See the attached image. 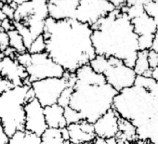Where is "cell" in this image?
Returning a JSON list of instances; mask_svg holds the SVG:
<instances>
[{
    "label": "cell",
    "instance_id": "6da1fadb",
    "mask_svg": "<svg viewBox=\"0 0 158 144\" xmlns=\"http://www.w3.org/2000/svg\"><path fill=\"white\" fill-rule=\"evenodd\" d=\"M92 33L90 25L75 19L55 21L48 17L43 34L46 52L65 72L73 74L80 67L89 64L97 55L92 44Z\"/></svg>",
    "mask_w": 158,
    "mask_h": 144
},
{
    "label": "cell",
    "instance_id": "7a4b0ae2",
    "mask_svg": "<svg viewBox=\"0 0 158 144\" xmlns=\"http://www.w3.org/2000/svg\"><path fill=\"white\" fill-rule=\"evenodd\" d=\"M113 108L137 128L138 140L158 144V82L138 76L135 86L118 92Z\"/></svg>",
    "mask_w": 158,
    "mask_h": 144
},
{
    "label": "cell",
    "instance_id": "3957f363",
    "mask_svg": "<svg viewBox=\"0 0 158 144\" xmlns=\"http://www.w3.org/2000/svg\"><path fill=\"white\" fill-rule=\"evenodd\" d=\"M92 44L97 55L114 57L134 68L139 47V36L129 17L119 9L91 26Z\"/></svg>",
    "mask_w": 158,
    "mask_h": 144
},
{
    "label": "cell",
    "instance_id": "277c9868",
    "mask_svg": "<svg viewBox=\"0 0 158 144\" xmlns=\"http://www.w3.org/2000/svg\"><path fill=\"white\" fill-rule=\"evenodd\" d=\"M118 92L109 84H85L77 82L70 101V107L80 113L83 120L94 124L113 109Z\"/></svg>",
    "mask_w": 158,
    "mask_h": 144
},
{
    "label": "cell",
    "instance_id": "5b68a950",
    "mask_svg": "<svg viewBox=\"0 0 158 144\" xmlns=\"http://www.w3.org/2000/svg\"><path fill=\"white\" fill-rule=\"evenodd\" d=\"M35 98L31 85L14 87L0 96V123L9 138L25 129V104Z\"/></svg>",
    "mask_w": 158,
    "mask_h": 144
},
{
    "label": "cell",
    "instance_id": "8992f818",
    "mask_svg": "<svg viewBox=\"0 0 158 144\" xmlns=\"http://www.w3.org/2000/svg\"><path fill=\"white\" fill-rule=\"evenodd\" d=\"M89 65L98 74L105 76L107 84L117 92L135 86L137 74L132 67L127 66L123 60L114 57L96 55Z\"/></svg>",
    "mask_w": 158,
    "mask_h": 144
},
{
    "label": "cell",
    "instance_id": "52a82bcc",
    "mask_svg": "<svg viewBox=\"0 0 158 144\" xmlns=\"http://www.w3.org/2000/svg\"><path fill=\"white\" fill-rule=\"evenodd\" d=\"M76 84L75 73H65L61 78H48L33 82L31 87L35 93V98L45 108L53 104H57L63 92L68 88H74Z\"/></svg>",
    "mask_w": 158,
    "mask_h": 144
},
{
    "label": "cell",
    "instance_id": "ba28073f",
    "mask_svg": "<svg viewBox=\"0 0 158 144\" xmlns=\"http://www.w3.org/2000/svg\"><path fill=\"white\" fill-rule=\"evenodd\" d=\"M30 84L48 78H61L65 70L53 60L47 52L32 54L30 64L26 67Z\"/></svg>",
    "mask_w": 158,
    "mask_h": 144
},
{
    "label": "cell",
    "instance_id": "9c48e42d",
    "mask_svg": "<svg viewBox=\"0 0 158 144\" xmlns=\"http://www.w3.org/2000/svg\"><path fill=\"white\" fill-rule=\"evenodd\" d=\"M115 9L108 0H81L76 10L75 20L93 26Z\"/></svg>",
    "mask_w": 158,
    "mask_h": 144
},
{
    "label": "cell",
    "instance_id": "30bf717a",
    "mask_svg": "<svg viewBox=\"0 0 158 144\" xmlns=\"http://www.w3.org/2000/svg\"><path fill=\"white\" fill-rule=\"evenodd\" d=\"M135 33L139 36V50H151L154 35L158 31L153 19L150 17L145 10L131 19Z\"/></svg>",
    "mask_w": 158,
    "mask_h": 144
},
{
    "label": "cell",
    "instance_id": "8fae6325",
    "mask_svg": "<svg viewBox=\"0 0 158 144\" xmlns=\"http://www.w3.org/2000/svg\"><path fill=\"white\" fill-rule=\"evenodd\" d=\"M24 109L26 114L25 130L42 136V134L48 128L45 117L44 107L35 98H34L25 104Z\"/></svg>",
    "mask_w": 158,
    "mask_h": 144
},
{
    "label": "cell",
    "instance_id": "7c38bea8",
    "mask_svg": "<svg viewBox=\"0 0 158 144\" xmlns=\"http://www.w3.org/2000/svg\"><path fill=\"white\" fill-rule=\"evenodd\" d=\"M0 76L10 81L14 87L31 85L28 81V73L25 67L16 59L5 56L0 60Z\"/></svg>",
    "mask_w": 158,
    "mask_h": 144
},
{
    "label": "cell",
    "instance_id": "4fadbf2b",
    "mask_svg": "<svg viewBox=\"0 0 158 144\" xmlns=\"http://www.w3.org/2000/svg\"><path fill=\"white\" fill-rule=\"evenodd\" d=\"M119 121L118 113L111 109L93 124L96 136L105 139L116 138L119 134Z\"/></svg>",
    "mask_w": 158,
    "mask_h": 144
},
{
    "label": "cell",
    "instance_id": "5bb4252c",
    "mask_svg": "<svg viewBox=\"0 0 158 144\" xmlns=\"http://www.w3.org/2000/svg\"><path fill=\"white\" fill-rule=\"evenodd\" d=\"M81 0H48L49 18L55 21L75 19L77 8Z\"/></svg>",
    "mask_w": 158,
    "mask_h": 144
},
{
    "label": "cell",
    "instance_id": "9a60e30c",
    "mask_svg": "<svg viewBox=\"0 0 158 144\" xmlns=\"http://www.w3.org/2000/svg\"><path fill=\"white\" fill-rule=\"evenodd\" d=\"M45 117L48 127L64 128L67 127V123L64 117V108L60 105L53 104L44 108Z\"/></svg>",
    "mask_w": 158,
    "mask_h": 144
},
{
    "label": "cell",
    "instance_id": "2e32d148",
    "mask_svg": "<svg viewBox=\"0 0 158 144\" xmlns=\"http://www.w3.org/2000/svg\"><path fill=\"white\" fill-rule=\"evenodd\" d=\"M69 135H70V141L74 144H89L93 143L94 139L96 138L95 134H89L85 132L80 124H73L67 126Z\"/></svg>",
    "mask_w": 158,
    "mask_h": 144
},
{
    "label": "cell",
    "instance_id": "e0dca14e",
    "mask_svg": "<svg viewBox=\"0 0 158 144\" xmlns=\"http://www.w3.org/2000/svg\"><path fill=\"white\" fill-rule=\"evenodd\" d=\"M8 144H41V136L25 129L20 130L10 138Z\"/></svg>",
    "mask_w": 158,
    "mask_h": 144
},
{
    "label": "cell",
    "instance_id": "ac0fdd59",
    "mask_svg": "<svg viewBox=\"0 0 158 144\" xmlns=\"http://www.w3.org/2000/svg\"><path fill=\"white\" fill-rule=\"evenodd\" d=\"M149 51V50H148ZM148 51L147 50H139L138 52L137 60L135 62L134 70L137 76H142L146 77H151L152 69L148 60Z\"/></svg>",
    "mask_w": 158,
    "mask_h": 144
},
{
    "label": "cell",
    "instance_id": "d6986e66",
    "mask_svg": "<svg viewBox=\"0 0 158 144\" xmlns=\"http://www.w3.org/2000/svg\"><path fill=\"white\" fill-rule=\"evenodd\" d=\"M66 142L62 138L60 128L48 127L41 136V144H66Z\"/></svg>",
    "mask_w": 158,
    "mask_h": 144
},
{
    "label": "cell",
    "instance_id": "ffe728a7",
    "mask_svg": "<svg viewBox=\"0 0 158 144\" xmlns=\"http://www.w3.org/2000/svg\"><path fill=\"white\" fill-rule=\"evenodd\" d=\"M8 35L10 38V47H12L18 54L24 53L27 51L23 39L16 29L10 30V32H8Z\"/></svg>",
    "mask_w": 158,
    "mask_h": 144
},
{
    "label": "cell",
    "instance_id": "44dd1931",
    "mask_svg": "<svg viewBox=\"0 0 158 144\" xmlns=\"http://www.w3.org/2000/svg\"><path fill=\"white\" fill-rule=\"evenodd\" d=\"M13 24H14V28L19 32V34L22 35L23 42L25 44V47L28 50V48L30 47L31 44L34 41V38L32 36V34L29 30V28L22 22H14L13 21Z\"/></svg>",
    "mask_w": 158,
    "mask_h": 144
},
{
    "label": "cell",
    "instance_id": "7402d4cb",
    "mask_svg": "<svg viewBox=\"0 0 158 144\" xmlns=\"http://www.w3.org/2000/svg\"><path fill=\"white\" fill-rule=\"evenodd\" d=\"M64 117L67 123V126L73 124H78L83 121V117L80 113L73 110L70 106L64 108Z\"/></svg>",
    "mask_w": 158,
    "mask_h": 144
},
{
    "label": "cell",
    "instance_id": "603a6c76",
    "mask_svg": "<svg viewBox=\"0 0 158 144\" xmlns=\"http://www.w3.org/2000/svg\"><path fill=\"white\" fill-rule=\"evenodd\" d=\"M46 49H47L46 39H45L44 35H42L33 41V43L31 44V46L27 51L30 54H38V53L46 52Z\"/></svg>",
    "mask_w": 158,
    "mask_h": 144
},
{
    "label": "cell",
    "instance_id": "cb8c5ba5",
    "mask_svg": "<svg viewBox=\"0 0 158 144\" xmlns=\"http://www.w3.org/2000/svg\"><path fill=\"white\" fill-rule=\"evenodd\" d=\"M145 12L153 19L158 28V0H153L144 6Z\"/></svg>",
    "mask_w": 158,
    "mask_h": 144
},
{
    "label": "cell",
    "instance_id": "d4e9b609",
    "mask_svg": "<svg viewBox=\"0 0 158 144\" xmlns=\"http://www.w3.org/2000/svg\"><path fill=\"white\" fill-rule=\"evenodd\" d=\"M73 92V88H71V87L66 88L63 90V92L61 93V95H60V99L58 101V104L60 105L63 108L68 107L70 105V101H71Z\"/></svg>",
    "mask_w": 158,
    "mask_h": 144
},
{
    "label": "cell",
    "instance_id": "484cf974",
    "mask_svg": "<svg viewBox=\"0 0 158 144\" xmlns=\"http://www.w3.org/2000/svg\"><path fill=\"white\" fill-rule=\"evenodd\" d=\"M31 59H32V54H30L28 51H26L24 53L17 54V56H16V60H18V62L25 68L30 64Z\"/></svg>",
    "mask_w": 158,
    "mask_h": 144
},
{
    "label": "cell",
    "instance_id": "4316f807",
    "mask_svg": "<svg viewBox=\"0 0 158 144\" xmlns=\"http://www.w3.org/2000/svg\"><path fill=\"white\" fill-rule=\"evenodd\" d=\"M9 47H10V38L8 33L0 30V50L5 51Z\"/></svg>",
    "mask_w": 158,
    "mask_h": 144
},
{
    "label": "cell",
    "instance_id": "83f0119b",
    "mask_svg": "<svg viewBox=\"0 0 158 144\" xmlns=\"http://www.w3.org/2000/svg\"><path fill=\"white\" fill-rule=\"evenodd\" d=\"M1 10L2 11L4 12V14L6 15V17L11 21L14 20V14H15V9L10 5L9 3H6V4H2L1 6Z\"/></svg>",
    "mask_w": 158,
    "mask_h": 144
},
{
    "label": "cell",
    "instance_id": "f1b7e54d",
    "mask_svg": "<svg viewBox=\"0 0 158 144\" xmlns=\"http://www.w3.org/2000/svg\"><path fill=\"white\" fill-rule=\"evenodd\" d=\"M148 60H149V64L151 69L152 70L153 68H155L158 65V53L152 49L148 51Z\"/></svg>",
    "mask_w": 158,
    "mask_h": 144
},
{
    "label": "cell",
    "instance_id": "f546056e",
    "mask_svg": "<svg viewBox=\"0 0 158 144\" xmlns=\"http://www.w3.org/2000/svg\"><path fill=\"white\" fill-rule=\"evenodd\" d=\"M12 88H14V86L10 81H8L7 79L3 78L0 76V96Z\"/></svg>",
    "mask_w": 158,
    "mask_h": 144
},
{
    "label": "cell",
    "instance_id": "4dcf8cb0",
    "mask_svg": "<svg viewBox=\"0 0 158 144\" xmlns=\"http://www.w3.org/2000/svg\"><path fill=\"white\" fill-rule=\"evenodd\" d=\"M152 1H153V0H127L126 6H127V7H132V6L144 7L145 5L149 4Z\"/></svg>",
    "mask_w": 158,
    "mask_h": 144
},
{
    "label": "cell",
    "instance_id": "1f68e13d",
    "mask_svg": "<svg viewBox=\"0 0 158 144\" xmlns=\"http://www.w3.org/2000/svg\"><path fill=\"white\" fill-rule=\"evenodd\" d=\"M10 138L6 134L1 123H0V144H8Z\"/></svg>",
    "mask_w": 158,
    "mask_h": 144
},
{
    "label": "cell",
    "instance_id": "d6a6232c",
    "mask_svg": "<svg viewBox=\"0 0 158 144\" xmlns=\"http://www.w3.org/2000/svg\"><path fill=\"white\" fill-rule=\"evenodd\" d=\"M110 3H112L116 9H122L127 5V0H108Z\"/></svg>",
    "mask_w": 158,
    "mask_h": 144
},
{
    "label": "cell",
    "instance_id": "836d02e7",
    "mask_svg": "<svg viewBox=\"0 0 158 144\" xmlns=\"http://www.w3.org/2000/svg\"><path fill=\"white\" fill-rule=\"evenodd\" d=\"M28 1H30V0H9V4L10 5H11L15 10H16V8L19 6V5H22V4H23V3H26V2H28Z\"/></svg>",
    "mask_w": 158,
    "mask_h": 144
},
{
    "label": "cell",
    "instance_id": "e575fe53",
    "mask_svg": "<svg viewBox=\"0 0 158 144\" xmlns=\"http://www.w3.org/2000/svg\"><path fill=\"white\" fill-rule=\"evenodd\" d=\"M152 49L156 51L158 53V31L156 32L155 35H154V39H153V43H152Z\"/></svg>",
    "mask_w": 158,
    "mask_h": 144
},
{
    "label": "cell",
    "instance_id": "d590c367",
    "mask_svg": "<svg viewBox=\"0 0 158 144\" xmlns=\"http://www.w3.org/2000/svg\"><path fill=\"white\" fill-rule=\"evenodd\" d=\"M151 77H152V79H154L155 81H157V82H158V65H157L155 68H153V69L152 70V75H151Z\"/></svg>",
    "mask_w": 158,
    "mask_h": 144
},
{
    "label": "cell",
    "instance_id": "8d00e7d4",
    "mask_svg": "<svg viewBox=\"0 0 158 144\" xmlns=\"http://www.w3.org/2000/svg\"><path fill=\"white\" fill-rule=\"evenodd\" d=\"M107 140V143L108 144H119L118 140L116 138H109V139H106Z\"/></svg>",
    "mask_w": 158,
    "mask_h": 144
},
{
    "label": "cell",
    "instance_id": "74e56055",
    "mask_svg": "<svg viewBox=\"0 0 158 144\" xmlns=\"http://www.w3.org/2000/svg\"><path fill=\"white\" fill-rule=\"evenodd\" d=\"M7 17H6V15L4 14V12L2 11V10H1V7H0V22H2L3 20H5Z\"/></svg>",
    "mask_w": 158,
    "mask_h": 144
},
{
    "label": "cell",
    "instance_id": "f35d334b",
    "mask_svg": "<svg viewBox=\"0 0 158 144\" xmlns=\"http://www.w3.org/2000/svg\"><path fill=\"white\" fill-rule=\"evenodd\" d=\"M4 57H5V53H4V51L0 50V60H2Z\"/></svg>",
    "mask_w": 158,
    "mask_h": 144
},
{
    "label": "cell",
    "instance_id": "ab89813d",
    "mask_svg": "<svg viewBox=\"0 0 158 144\" xmlns=\"http://www.w3.org/2000/svg\"><path fill=\"white\" fill-rule=\"evenodd\" d=\"M0 1H1V3H2V4H6V3H8V2H9V0H0Z\"/></svg>",
    "mask_w": 158,
    "mask_h": 144
},
{
    "label": "cell",
    "instance_id": "60d3db41",
    "mask_svg": "<svg viewBox=\"0 0 158 144\" xmlns=\"http://www.w3.org/2000/svg\"><path fill=\"white\" fill-rule=\"evenodd\" d=\"M2 6V3H1V1H0V7H1Z\"/></svg>",
    "mask_w": 158,
    "mask_h": 144
},
{
    "label": "cell",
    "instance_id": "b9f144b4",
    "mask_svg": "<svg viewBox=\"0 0 158 144\" xmlns=\"http://www.w3.org/2000/svg\"><path fill=\"white\" fill-rule=\"evenodd\" d=\"M45 1H48V0H45Z\"/></svg>",
    "mask_w": 158,
    "mask_h": 144
}]
</instances>
